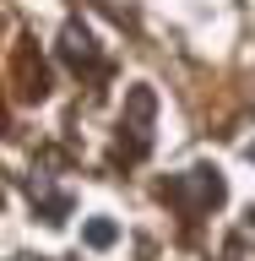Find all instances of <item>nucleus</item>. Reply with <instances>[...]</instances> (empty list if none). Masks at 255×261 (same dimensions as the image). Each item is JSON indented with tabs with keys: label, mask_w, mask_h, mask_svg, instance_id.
Masks as SVG:
<instances>
[{
	"label": "nucleus",
	"mask_w": 255,
	"mask_h": 261,
	"mask_svg": "<svg viewBox=\"0 0 255 261\" xmlns=\"http://www.w3.org/2000/svg\"><path fill=\"white\" fill-rule=\"evenodd\" d=\"M60 55L71 65H76V71H103V55H98V44H93V33L81 28V22H65V33H60Z\"/></svg>",
	"instance_id": "7ed1b4c3"
},
{
	"label": "nucleus",
	"mask_w": 255,
	"mask_h": 261,
	"mask_svg": "<svg viewBox=\"0 0 255 261\" xmlns=\"http://www.w3.org/2000/svg\"><path fill=\"white\" fill-rule=\"evenodd\" d=\"M33 207H44V223H65V218H71V196L49 191V179L38 174V179H33Z\"/></svg>",
	"instance_id": "39448f33"
},
{
	"label": "nucleus",
	"mask_w": 255,
	"mask_h": 261,
	"mask_svg": "<svg viewBox=\"0 0 255 261\" xmlns=\"http://www.w3.org/2000/svg\"><path fill=\"white\" fill-rule=\"evenodd\" d=\"M152 114H158L152 87H130L125 120H120V147H125V158H141L147 147H152Z\"/></svg>",
	"instance_id": "f03ea898"
},
{
	"label": "nucleus",
	"mask_w": 255,
	"mask_h": 261,
	"mask_svg": "<svg viewBox=\"0 0 255 261\" xmlns=\"http://www.w3.org/2000/svg\"><path fill=\"white\" fill-rule=\"evenodd\" d=\"M16 82H22L16 93L27 98V103L49 93V65H44V60H33V44H22V49H16Z\"/></svg>",
	"instance_id": "20e7f679"
},
{
	"label": "nucleus",
	"mask_w": 255,
	"mask_h": 261,
	"mask_svg": "<svg viewBox=\"0 0 255 261\" xmlns=\"http://www.w3.org/2000/svg\"><path fill=\"white\" fill-rule=\"evenodd\" d=\"M250 158H255V142H250Z\"/></svg>",
	"instance_id": "0eeeda50"
},
{
	"label": "nucleus",
	"mask_w": 255,
	"mask_h": 261,
	"mask_svg": "<svg viewBox=\"0 0 255 261\" xmlns=\"http://www.w3.org/2000/svg\"><path fill=\"white\" fill-rule=\"evenodd\" d=\"M163 196H168L185 218H201L207 207H217V201L228 196V185H223L217 169H185V174H174L168 185H163Z\"/></svg>",
	"instance_id": "f257e3e1"
},
{
	"label": "nucleus",
	"mask_w": 255,
	"mask_h": 261,
	"mask_svg": "<svg viewBox=\"0 0 255 261\" xmlns=\"http://www.w3.org/2000/svg\"><path fill=\"white\" fill-rule=\"evenodd\" d=\"M114 234H120V228H114L109 218H98V223H87V245H98V250H103V245H114Z\"/></svg>",
	"instance_id": "423d86ee"
}]
</instances>
